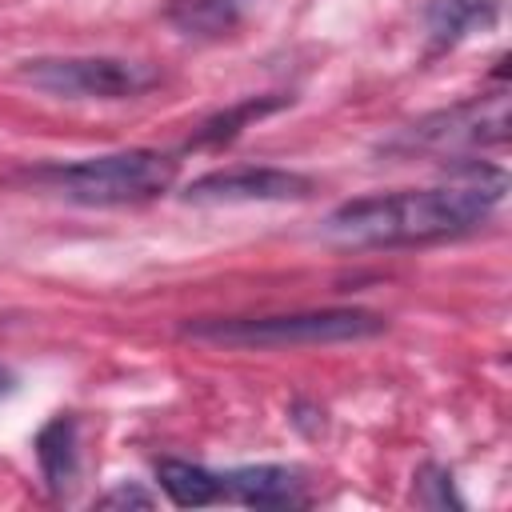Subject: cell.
Returning <instances> with one entry per match:
<instances>
[{"mask_svg":"<svg viewBox=\"0 0 512 512\" xmlns=\"http://www.w3.org/2000/svg\"><path fill=\"white\" fill-rule=\"evenodd\" d=\"M508 192V172L496 164H456L436 188H400L336 204L320 220V236L340 248H400L432 244L484 224Z\"/></svg>","mask_w":512,"mask_h":512,"instance_id":"cell-1","label":"cell"},{"mask_svg":"<svg viewBox=\"0 0 512 512\" xmlns=\"http://www.w3.org/2000/svg\"><path fill=\"white\" fill-rule=\"evenodd\" d=\"M388 320L368 308H308L276 316H204L180 324V336L204 340L216 348L264 352V348H312V344H348L380 336Z\"/></svg>","mask_w":512,"mask_h":512,"instance_id":"cell-2","label":"cell"},{"mask_svg":"<svg viewBox=\"0 0 512 512\" xmlns=\"http://www.w3.org/2000/svg\"><path fill=\"white\" fill-rule=\"evenodd\" d=\"M28 176L72 204L108 208V204H140L168 192L176 180V160L156 148H124L108 156H84L72 164H40Z\"/></svg>","mask_w":512,"mask_h":512,"instance_id":"cell-3","label":"cell"},{"mask_svg":"<svg viewBox=\"0 0 512 512\" xmlns=\"http://www.w3.org/2000/svg\"><path fill=\"white\" fill-rule=\"evenodd\" d=\"M508 140V92H488V96H472L448 108H436L412 124H404L396 136H388L380 144L384 156H460V152H476L488 144H504Z\"/></svg>","mask_w":512,"mask_h":512,"instance_id":"cell-4","label":"cell"},{"mask_svg":"<svg viewBox=\"0 0 512 512\" xmlns=\"http://www.w3.org/2000/svg\"><path fill=\"white\" fill-rule=\"evenodd\" d=\"M16 80L64 100H132L164 76L144 60L120 56H32L16 64Z\"/></svg>","mask_w":512,"mask_h":512,"instance_id":"cell-5","label":"cell"},{"mask_svg":"<svg viewBox=\"0 0 512 512\" xmlns=\"http://www.w3.org/2000/svg\"><path fill=\"white\" fill-rule=\"evenodd\" d=\"M312 176L272 164H244V168H216L196 176L184 188L192 204H268V200H304L312 196Z\"/></svg>","mask_w":512,"mask_h":512,"instance_id":"cell-6","label":"cell"},{"mask_svg":"<svg viewBox=\"0 0 512 512\" xmlns=\"http://www.w3.org/2000/svg\"><path fill=\"white\" fill-rule=\"evenodd\" d=\"M220 496L248 508H292L304 504V476L288 464H240L220 472Z\"/></svg>","mask_w":512,"mask_h":512,"instance_id":"cell-7","label":"cell"},{"mask_svg":"<svg viewBox=\"0 0 512 512\" xmlns=\"http://www.w3.org/2000/svg\"><path fill=\"white\" fill-rule=\"evenodd\" d=\"M264 0H168L164 16L176 32L192 40H224L232 36Z\"/></svg>","mask_w":512,"mask_h":512,"instance_id":"cell-8","label":"cell"},{"mask_svg":"<svg viewBox=\"0 0 512 512\" xmlns=\"http://www.w3.org/2000/svg\"><path fill=\"white\" fill-rule=\"evenodd\" d=\"M500 0H428L424 24L436 48H456L460 40L496 28Z\"/></svg>","mask_w":512,"mask_h":512,"instance_id":"cell-9","label":"cell"},{"mask_svg":"<svg viewBox=\"0 0 512 512\" xmlns=\"http://www.w3.org/2000/svg\"><path fill=\"white\" fill-rule=\"evenodd\" d=\"M36 460H40V472H44L52 492L72 488L76 468H80V424H76V416L60 412L36 432Z\"/></svg>","mask_w":512,"mask_h":512,"instance_id":"cell-10","label":"cell"},{"mask_svg":"<svg viewBox=\"0 0 512 512\" xmlns=\"http://www.w3.org/2000/svg\"><path fill=\"white\" fill-rule=\"evenodd\" d=\"M292 104V96H248V100H236V104H228L224 112H216V116H208L204 124H200V132L188 140L192 148H224V144H232L248 124H256L260 116H272V112H280V108H288Z\"/></svg>","mask_w":512,"mask_h":512,"instance_id":"cell-11","label":"cell"},{"mask_svg":"<svg viewBox=\"0 0 512 512\" xmlns=\"http://www.w3.org/2000/svg\"><path fill=\"white\" fill-rule=\"evenodd\" d=\"M156 480L176 508H204V504L224 500L220 496V472H208L192 460H172V456L156 460Z\"/></svg>","mask_w":512,"mask_h":512,"instance_id":"cell-12","label":"cell"},{"mask_svg":"<svg viewBox=\"0 0 512 512\" xmlns=\"http://www.w3.org/2000/svg\"><path fill=\"white\" fill-rule=\"evenodd\" d=\"M420 500L432 504V508H448V504L452 508H464V500L452 488V472L440 468V464H424L420 468Z\"/></svg>","mask_w":512,"mask_h":512,"instance_id":"cell-13","label":"cell"},{"mask_svg":"<svg viewBox=\"0 0 512 512\" xmlns=\"http://www.w3.org/2000/svg\"><path fill=\"white\" fill-rule=\"evenodd\" d=\"M100 504H104V508H152V496H148L144 488H136V484L124 480V484H116Z\"/></svg>","mask_w":512,"mask_h":512,"instance_id":"cell-14","label":"cell"},{"mask_svg":"<svg viewBox=\"0 0 512 512\" xmlns=\"http://www.w3.org/2000/svg\"><path fill=\"white\" fill-rule=\"evenodd\" d=\"M4 392H12V372H8V368H0V396H4Z\"/></svg>","mask_w":512,"mask_h":512,"instance_id":"cell-15","label":"cell"}]
</instances>
